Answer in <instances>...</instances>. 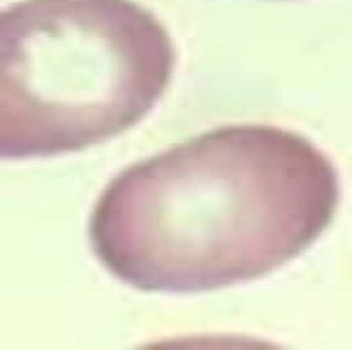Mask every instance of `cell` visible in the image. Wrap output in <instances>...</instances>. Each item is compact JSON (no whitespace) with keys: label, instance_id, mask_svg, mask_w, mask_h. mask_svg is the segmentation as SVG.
<instances>
[{"label":"cell","instance_id":"7a4b0ae2","mask_svg":"<svg viewBox=\"0 0 352 350\" xmlns=\"http://www.w3.org/2000/svg\"><path fill=\"white\" fill-rule=\"evenodd\" d=\"M0 155L80 152L137 126L174 73L168 29L135 0H22L0 20Z\"/></svg>","mask_w":352,"mask_h":350},{"label":"cell","instance_id":"6da1fadb","mask_svg":"<svg viewBox=\"0 0 352 350\" xmlns=\"http://www.w3.org/2000/svg\"><path fill=\"white\" fill-rule=\"evenodd\" d=\"M339 174L306 137L223 126L126 168L91 216V247L139 291L201 293L284 267L333 223Z\"/></svg>","mask_w":352,"mask_h":350}]
</instances>
